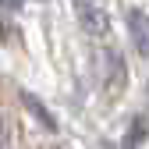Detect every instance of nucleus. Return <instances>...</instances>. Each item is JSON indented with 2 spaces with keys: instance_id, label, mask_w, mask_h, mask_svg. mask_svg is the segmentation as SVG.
<instances>
[{
  "instance_id": "f257e3e1",
  "label": "nucleus",
  "mask_w": 149,
  "mask_h": 149,
  "mask_svg": "<svg viewBox=\"0 0 149 149\" xmlns=\"http://www.w3.org/2000/svg\"><path fill=\"white\" fill-rule=\"evenodd\" d=\"M71 4H74L78 25L92 36V39H107L110 36V18H107V11L96 4V0H71Z\"/></svg>"
},
{
  "instance_id": "f03ea898",
  "label": "nucleus",
  "mask_w": 149,
  "mask_h": 149,
  "mask_svg": "<svg viewBox=\"0 0 149 149\" xmlns=\"http://www.w3.org/2000/svg\"><path fill=\"white\" fill-rule=\"evenodd\" d=\"M124 22H128V36H132V46L142 53V57H149V14L142 7H132L124 14Z\"/></svg>"
},
{
  "instance_id": "7ed1b4c3",
  "label": "nucleus",
  "mask_w": 149,
  "mask_h": 149,
  "mask_svg": "<svg viewBox=\"0 0 149 149\" xmlns=\"http://www.w3.org/2000/svg\"><path fill=\"white\" fill-rule=\"evenodd\" d=\"M103 82H107V89H110V92H121V85H124V57H121V50H117V46H107Z\"/></svg>"
},
{
  "instance_id": "20e7f679",
  "label": "nucleus",
  "mask_w": 149,
  "mask_h": 149,
  "mask_svg": "<svg viewBox=\"0 0 149 149\" xmlns=\"http://www.w3.org/2000/svg\"><path fill=\"white\" fill-rule=\"evenodd\" d=\"M25 103H29V107L36 110V114H39V121H43V128H46V132H57V124H53V114H50V110H43L39 103H36V100L29 96V92H25Z\"/></svg>"
},
{
  "instance_id": "39448f33",
  "label": "nucleus",
  "mask_w": 149,
  "mask_h": 149,
  "mask_svg": "<svg viewBox=\"0 0 149 149\" xmlns=\"http://www.w3.org/2000/svg\"><path fill=\"white\" fill-rule=\"evenodd\" d=\"M4 146H7V117L0 114V149H4Z\"/></svg>"
},
{
  "instance_id": "423d86ee",
  "label": "nucleus",
  "mask_w": 149,
  "mask_h": 149,
  "mask_svg": "<svg viewBox=\"0 0 149 149\" xmlns=\"http://www.w3.org/2000/svg\"><path fill=\"white\" fill-rule=\"evenodd\" d=\"M18 7H22V0H0V11H7V14L18 11Z\"/></svg>"
},
{
  "instance_id": "0eeeda50",
  "label": "nucleus",
  "mask_w": 149,
  "mask_h": 149,
  "mask_svg": "<svg viewBox=\"0 0 149 149\" xmlns=\"http://www.w3.org/2000/svg\"><path fill=\"white\" fill-rule=\"evenodd\" d=\"M0 36H7V29H4V22H0Z\"/></svg>"
},
{
  "instance_id": "6e6552de",
  "label": "nucleus",
  "mask_w": 149,
  "mask_h": 149,
  "mask_svg": "<svg viewBox=\"0 0 149 149\" xmlns=\"http://www.w3.org/2000/svg\"><path fill=\"white\" fill-rule=\"evenodd\" d=\"M4 149H7V146H4Z\"/></svg>"
}]
</instances>
